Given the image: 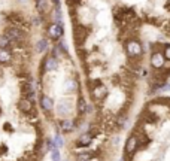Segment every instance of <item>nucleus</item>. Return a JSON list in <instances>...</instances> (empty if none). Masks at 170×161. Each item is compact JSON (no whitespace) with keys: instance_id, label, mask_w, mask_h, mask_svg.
Here are the masks:
<instances>
[{"instance_id":"5","label":"nucleus","mask_w":170,"mask_h":161,"mask_svg":"<svg viewBox=\"0 0 170 161\" xmlns=\"http://www.w3.org/2000/svg\"><path fill=\"white\" fill-rule=\"evenodd\" d=\"M163 69L167 72V70H170V60H166L164 61V66H163Z\"/></svg>"},{"instance_id":"6","label":"nucleus","mask_w":170,"mask_h":161,"mask_svg":"<svg viewBox=\"0 0 170 161\" xmlns=\"http://www.w3.org/2000/svg\"><path fill=\"white\" fill-rule=\"evenodd\" d=\"M164 33H166V34L169 36V38H170V24H169V25L166 27V29H164Z\"/></svg>"},{"instance_id":"1","label":"nucleus","mask_w":170,"mask_h":161,"mask_svg":"<svg viewBox=\"0 0 170 161\" xmlns=\"http://www.w3.org/2000/svg\"><path fill=\"white\" fill-rule=\"evenodd\" d=\"M137 151H139L137 139H136L134 134H130V136L127 137V140H125V145H124V158L131 160Z\"/></svg>"},{"instance_id":"4","label":"nucleus","mask_w":170,"mask_h":161,"mask_svg":"<svg viewBox=\"0 0 170 161\" xmlns=\"http://www.w3.org/2000/svg\"><path fill=\"white\" fill-rule=\"evenodd\" d=\"M163 55H164V58H166V60H170V43H169V45H166V46H164Z\"/></svg>"},{"instance_id":"2","label":"nucleus","mask_w":170,"mask_h":161,"mask_svg":"<svg viewBox=\"0 0 170 161\" xmlns=\"http://www.w3.org/2000/svg\"><path fill=\"white\" fill-rule=\"evenodd\" d=\"M164 61H166V58H164V55H163V52H152V54H151L149 63H151L152 69H155V70L163 69Z\"/></svg>"},{"instance_id":"3","label":"nucleus","mask_w":170,"mask_h":161,"mask_svg":"<svg viewBox=\"0 0 170 161\" xmlns=\"http://www.w3.org/2000/svg\"><path fill=\"white\" fill-rule=\"evenodd\" d=\"M122 104H124V98H122V100H121L119 103H116V102L113 100V109H112V115H113V118H115L116 115H119V113H121V109H122L121 106H122ZM116 118H118V116H116ZM115 122H116V119H115ZM118 133H119V131H118ZM111 157H112V154H111L109 157H100V158H94L93 161H107V160H109Z\"/></svg>"}]
</instances>
